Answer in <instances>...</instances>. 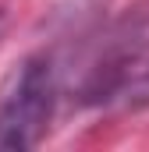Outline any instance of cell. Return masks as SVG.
Returning a JSON list of instances; mask_svg holds the SVG:
<instances>
[{"label": "cell", "mask_w": 149, "mask_h": 152, "mask_svg": "<svg viewBox=\"0 0 149 152\" xmlns=\"http://www.w3.org/2000/svg\"><path fill=\"white\" fill-rule=\"evenodd\" d=\"M57 106V67L46 53L29 57L0 99V152L36 149L53 120Z\"/></svg>", "instance_id": "cell-1"}]
</instances>
